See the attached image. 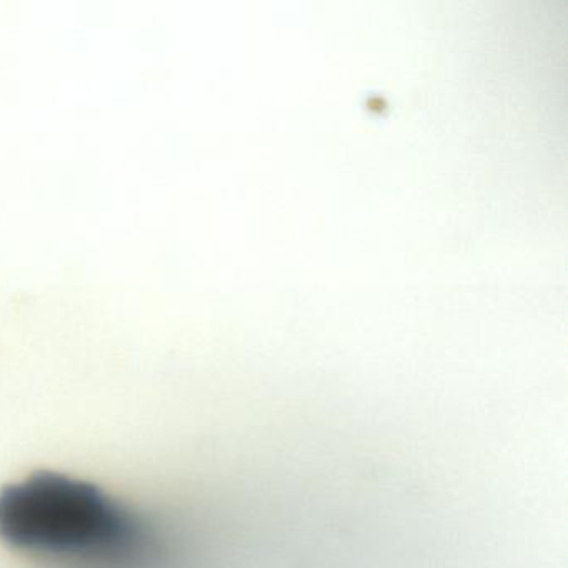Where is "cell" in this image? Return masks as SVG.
Returning <instances> with one entry per match:
<instances>
[{"instance_id": "obj_1", "label": "cell", "mask_w": 568, "mask_h": 568, "mask_svg": "<svg viewBox=\"0 0 568 568\" xmlns=\"http://www.w3.org/2000/svg\"><path fill=\"white\" fill-rule=\"evenodd\" d=\"M0 538L64 568H149L161 555L144 517L98 485L55 471L0 490Z\"/></svg>"}]
</instances>
